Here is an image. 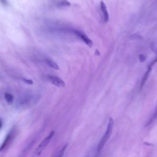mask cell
<instances>
[{
    "label": "cell",
    "mask_w": 157,
    "mask_h": 157,
    "mask_svg": "<svg viewBox=\"0 0 157 157\" xmlns=\"http://www.w3.org/2000/svg\"><path fill=\"white\" fill-rule=\"evenodd\" d=\"M113 124H114L113 120L112 118H109L105 133L103 135V136L102 137V138L101 139V140H100V141H99V142L98 145L97 149H96L97 154H99L101 151V150L104 148L105 144H106L107 140L109 139V138H110V137L112 134V131H113Z\"/></svg>",
    "instance_id": "cell-1"
},
{
    "label": "cell",
    "mask_w": 157,
    "mask_h": 157,
    "mask_svg": "<svg viewBox=\"0 0 157 157\" xmlns=\"http://www.w3.org/2000/svg\"><path fill=\"white\" fill-rule=\"evenodd\" d=\"M54 134H55V132L53 131H51L49 133V134L47 137H45V138L39 144V145L36 148L34 151V155L36 156L40 155L44 151V150L45 149V148L47 147V145L49 144V143L52 140L53 137L54 136Z\"/></svg>",
    "instance_id": "cell-2"
},
{
    "label": "cell",
    "mask_w": 157,
    "mask_h": 157,
    "mask_svg": "<svg viewBox=\"0 0 157 157\" xmlns=\"http://www.w3.org/2000/svg\"><path fill=\"white\" fill-rule=\"evenodd\" d=\"M74 33L75 35H77L80 39H81L85 44H86L88 47H91L93 46V42L82 31L77 29L74 30Z\"/></svg>",
    "instance_id": "cell-3"
},
{
    "label": "cell",
    "mask_w": 157,
    "mask_h": 157,
    "mask_svg": "<svg viewBox=\"0 0 157 157\" xmlns=\"http://www.w3.org/2000/svg\"><path fill=\"white\" fill-rule=\"evenodd\" d=\"M47 78L50 83L58 87H63L65 85L64 82L58 77L54 75H48Z\"/></svg>",
    "instance_id": "cell-4"
},
{
    "label": "cell",
    "mask_w": 157,
    "mask_h": 157,
    "mask_svg": "<svg viewBox=\"0 0 157 157\" xmlns=\"http://www.w3.org/2000/svg\"><path fill=\"white\" fill-rule=\"evenodd\" d=\"M153 64L150 63V64L148 66V68H147V71L145 72V74L144 75L143 77H142V81H141V83H140V89L144 86V85H145L146 81L147 80L148 77H149V75L151 71V69H152V67H153Z\"/></svg>",
    "instance_id": "cell-5"
},
{
    "label": "cell",
    "mask_w": 157,
    "mask_h": 157,
    "mask_svg": "<svg viewBox=\"0 0 157 157\" xmlns=\"http://www.w3.org/2000/svg\"><path fill=\"white\" fill-rule=\"evenodd\" d=\"M100 7H101V10L103 15V18L104 21L106 23L109 21V13L107 12V7L105 4V3L103 1H101L100 2Z\"/></svg>",
    "instance_id": "cell-6"
},
{
    "label": "cell",
    "mask_w": 157,
    "mask_h": 157,
    "mask_svg": "<svg viewBox=\"0 0 157 157\" xmlns=\"http://www.w3.org/2000/svg\"><path fill=\"white\" fill-rule=\"evenodd\" d=\"M45 62L47 63V64L48 66H49L50 67L54 69H56V70H58L59 69V66L57 64V63L54 61L53 59H50V58H46L45 59Z\"/></svg>",
    "instance_id": "cell-7"
},
{
    "label": "cell",
    "mask_w": 157,
    "mask_h": 157,
    "mask_svg": "<svg viewBox=\"0 0 157 157\" xmlns=\"http://www.w3.org/2000/svg\"><path fill=\"white\" fill-rule=\"evenodd\" d=\"M156 118H157V107H156V109H155V111H154L153 115L150 117V118H149L148 122L146 123V125H145V126H149V125L151 124Z\"/></svg>",
    "instance_id": "cell-8"
},
{
    "label": "cell",
    "mask_w": 157,
    "mask_h": 157,
    "mask_svg": "<svg viewBox=\"0 0 157 157\" xmlns=\"http://www.w3.org/2000/svg\"><path fill=\"white\" fill-rule=\"evenodd\" d=\"M4 98H5V99H6V102L9 104H11L13 102V96L12 94H10V93H6L5 94H4Z\"/></svg>",
    "instance_id": "cell-9"
},
{
    "label": "cell",
    "mask_w": 157,
    "mask_h": 157,
    "mask_svg": "<svg viewBox=\"0 0 157 157\" xmlns=\"http://www.w3.org/2000/svg\"><path fill=\"white\" fill-rule=\"evenodd\" d=\"M67 147V144L65 145L64 146H63V147L62 148L60 149V150L58 152V153L55 156V157H63L66 150V148Z\"/></svg>",
    "instance_id": "cell-10"
},
{
    "label": "cell",
    "mask_w": 157,
    "mask_h": 157,
    "mask_svg": "<svg viewBox=\"0 0 157 157\" xmlns=\"http://www.w3.org/2000/svg\"><path fill=\"white\" fill-rule=\"evenodd\" d=\"M58 5L61 7H66V6H69L71 4L69 2L67 1H59L58 3Z\"/></svg>",
    "instance_id": "cell-11"
},
{
    "label": "cell",
    "mask_w": 157,
    "mask_h": 157,
    "mask_svg": "<svg viewBox=\"0 0 157 157\" xmlns=\"http://www.w3.org/2000/svg\"><path fill=\"white\" fill-rule=\"evenodd\" d=\"M139 59H140V61L141 62L144 61L145 60V56L143 55H140L139 56Z\"/></svg>",
    "instance_id": "cell-12"
},
{
    "label": "cell",
    "mask_w": 157,
    "mask_h": 157,
    "mask_svg": "<svg viewBox=\"0 0 157 157\" xmlns=\"http://www.w3.org/2000/svg\"><path fill=\"white\" fill-rule=\"evenodd\" d=\"M23 80H24L26 83H28V84H33V82H32L31 80H28V79H26V78H23Z\"/></svg>",
    "instance_id": "cell-13"
},
{
    "label": "cell",
    "mask_w": 157,
    "mask_h": 157,
    "mask_svg": "<svg viewBox=\"0 0 157 157\" xmlns=\"http://www.w3.org/2000/svg\"><path fill=\"white\" fill-rule=\"evenodd\" d=\"M2 120L0 119V129L2 127Z\"/></svg>",
    "instance_id": "cell-14"
},
{
    "label": "cell",
    "mask_w": 157,
    "mask_h": 157,
    "mask_svg": "<svg viewBox=\"0 0 157 157\" xmlns=\"http://www.w3.org/2000/svg\"><path fill=\"white\" fill-rule=\"evenodd\" d=\"M23 155H20L18 157H22V156H23Z\"/></svg>",
    "instance_id": "cell-15"
}]
</instances>
